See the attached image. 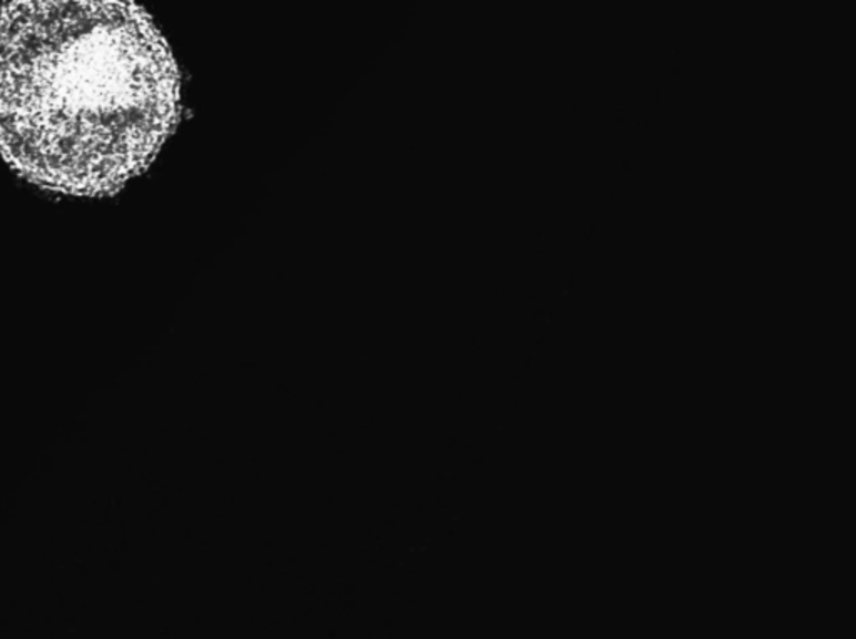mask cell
I'll return each instance as SVG.
<instances>
[{
    "instance_id": "cell-1",
    "label": "cell",
    "mask_w": 856,
    "mask_h": 639,
    "mask_svg": "<svg viewBox=\"0 0 856 639\" xmlns=\"http://www.w3.org/2000/svg\"><path fill=\"white\" fill-rule=\"evenodd\" d=\"M180 111L173 52L131 0L0 8V156L29 183L116 193L150 167Z\"/></svg>"
}]
</instances>
